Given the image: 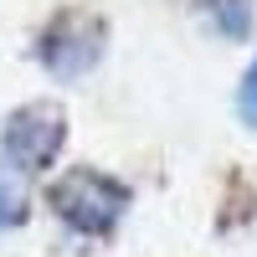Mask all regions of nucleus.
Returning a JSON list of instances; mask_svg holds the SVG:
<instances>
[{
  "mask_svg": "<svg viewBox=\"0 0 257 257\" xmlns=\"http://www.w3.org/2000/svg\"><path fill=\"white\" fill-rule=\"evenodd\" d=\"M47 201L72 231H82V237H108L118 226V216L128 211V190L113 175H103V170L77 165V170H67V175L52 185Z\"/></svg>",
  "mask_w": 257,
  "mask_h": 257,
  "instance_id": "obj_1",
  "label": "nucleus"
},
{
  "mask_svg": "<svg viewBox=\"0 0 257 257\" xmlns=\"http://www.w3.org/2000/svg\"><path fill=\"white\" fill-rule=\"evenodd\" d=\"M62 134H67V123H62L57 103H26V108H16L6 118V128H0V155H6L11 170L36 175L62 149Z\"/></svg>",
  "mask_w": 257,
  "mask_h": 257,
  "instance_id": "obj_2",
  "label": "nucleus"
},
{
  "mask_svg": "<svg viewBox=\"0 0 257 257\" xmlns=\"http://www.w3.org/2000/svg\"><path fill=\"white\" fill-rule=\"evenodd\" d=\"M103 57V21L88 11H62L41 31V62L57 77H82Z\"/></svg>",
  "mask_w": 257,
  "mask_h": 257,
  "instance_id": "obj_3",
  "label": "nucleus"
},
{
  "mask_svg": "<svg viewBox=\"0 0 257 257\" xmlns=\"http://www.w3.org/2000/svg\"><path fill=\"white\" fill-rule=\"evenodd\" d=\"M206 11L221 16V31L226 36H242L247 31V0H206Z\"/></svg>",
  "mask_w": 257,
  "mask_h": 257,
  "instance_id": "obj_4",
  "label": "nucleus"
},
{
  "mask_svg": "<svg viewBox=\"0 0 257 257\" xmlns=\"http://www.w3.org/2000/svg\"><path fill=\"white\" fill-rule=\"evenodd\" d=\"M21 216H26V201H21V190L0 185V226H16Z\"/></svg>",
  "mask_w": 257,
  "mask_h": 257,
  "instance_id": "obj_5",
  "label": "nucleus"
},
{
  "mask_svg": "<svg viewBox=\"0 0 257 257\" xmlns=\"http://www.w3.org/2000/svg\"><path fill=\"white\" fill-rule=\"evenodd\" d=\"M237 103H242V118L257 123V62H252V72L242 77V98H237Z\"/></svg>",
  "mask_w": 257,
  "mask_h": 257,
  "instance_id": "obj_6",
  "label": "nucleus"
}]
</instances>
